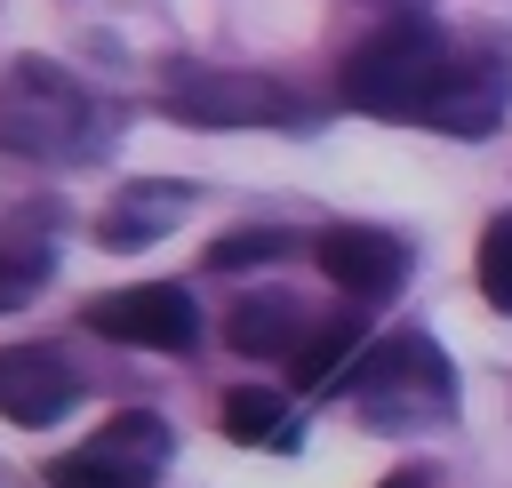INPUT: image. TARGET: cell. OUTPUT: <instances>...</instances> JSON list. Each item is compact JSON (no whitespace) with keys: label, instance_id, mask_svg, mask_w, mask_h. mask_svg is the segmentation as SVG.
<instances>
[{"label":"cell","instance_id":"cell-1","mask_svg":"<svg viewBox=\"0 0 512 488\" xmlns=\"http://www.w3.org/2000/svg\"><path fill=\"white\" fill-rule=\"evenodd\" d=\"M344 392L360 400L368 424L408 432V424H432V416L456 408V368H448V352H440L424 328H392L384 344L360 352V368H352Z\"/></svg>","mask_w":512,"mask_h":488},{"label":"cell","instance_id":"cell-2","mask_svg":"<svg viewBox=\"0 0 512 488\" xmlns=\"http://www.w3.org/2000/svg\"><path fill=\"white\" fill-rule=\"evenodd\" d=\"M448 56L456 48L432 24L400 16V24H384L376 40H360L344 56V104L352 112H376V120H416L424 96H432V80L448 72Z\"/></svg>","mask_w":512,"mask_h":488},{"label":"cell","instance_id":"cell-7","mask_svg":"<svg viewBox=\"0 0 512 488\" xmlns=\"http://www.w3.org/2000/svg\"><path fill=\"white\" fill-rule=\"evenodd\" d=\"M80 408V376L56 344H0V416L8 424H56Z\"/></svg>","mask_w":512,"mask_h":488},{"label":"cell","instance_id":"cell-6","mask_svg":"<svg viewBox=\"0 0 512 488\" xmlns=\"http://www.w3.org/2000/svg\"><path fill=\"white\" fill-rule=\"evenodd\" d=\"M80 88L72 80H56L48 64H24L16 72V96L0 104V144H16V152H80Z\"/></svg>","mask_w":512,"mask_h":488},{"label":"cell","instance_id":"cell-16","mask_svg":"<svg viewBox=\"0 0 512 488\" xmlns=\"http://www.w3.org/2000/svg\"><path fill=\"white\" fill-rule=\"evenodd\" d=\"M384 488H424V472H392V480H384Z\"/></svg>","mask_w":512,"mask_h":488},{"label":"cell","instance_id":"cell-11","mask_svg":"<svg viewBox=\"0 0 512 488\" xmlns=\"http://www.w3.org/2000/svg\"><path fill=\"white\" fill-rule=\"evenodd\" d=\"M184 208H192L184 184H128V192L96 216V240H104V248H152L168 224H184Z\"/></svg>","mask_w":512,"mask_h":488},{"label":"cell","instance_id":"cell-5","mask_svg":"<svg viewBox=\"0 0 512 488\" xmlns=\"http://www.w3.org/2000/svg\"><path fill=\"white\" fill-rule=\"evenodd\" d=\"M80 320H88L96 336H112V344H136V352H192V344H200V304H192V288H176V280H144V288L88 296Z\"/></svg>","mask_w":512,"mask_h":488},{"label":"cell","instance_id":"cell-12","mask_svg":"<svg viewBox=\"0 0 512 488\" xmlns=\"http://www.w3.org/2000/svg\"><path fill=\"white\" fill-rule=\"evenodd\" d=\"M360 352H368V336H360V320H312L304 328V344L288 352V376H296V392H344L352 384V368H360Z\"/></svg>","mask_w":512,"mask_h":488},{"label":"cell","instance_id":"cell-15","mask_svg":"<svg viewBox=\"0 0 512 488\" xmlns=\"http://www.w3.org/2000/svg\"><path fill=\"white\" fill-rule=\"evenodd\" d=\"M280 248H296L280 224H240V232H224V240H208V264L216 272H248V264H264V256H280Z\"/></svg>","mask_w":512,"mask_h":488},{"label":"cell","instance_id":"cell-14","mask_svg":"<svg viewBox=\"0 0 512 488\" xmlns=\"http://www.w3.org/2000/svg\"><path fill=\"white\" fill-rule=\"evenodd\" d=\"M480 296L496 304V312H512V208L504 216H488V232H480Z\"/></svg>","mask_w":512,"mask_h":488},{"label":"cell","instance_id":"cell-13","mask_svg":"<svg viewBox=\"0 0 512 488\" xmlns=\"http://www.w3.org/2000/svg\"><path fill=\"white\" fill-rule=\"evenodd\" d=\"M224 432L232 440H248V448H296V424H288V408H280V392H264V384H240V392H224Z\"/></svg>","mask_w":512,"mask_h":488},{"label":"cell","instance_id":"cell-9","mask_svg":"<svg viewBox=\"0 0 512 488\" xmlns=\"http://www.w3.org/2000/svg\"><path fill=\"white\" fill-rule=\"evenodd\" d=\"M424 128H440V136H488L496 120H504V72H488V64H472V56H448V72L432 80V96H424V112H416Z\"/></svg>","mask_w":512,"mask_h":488},{"label":"cell","instance_id":"cell-4","mask_svg":"<svg viewBox=\"0 0 512 488\" xmlns=\"http://www.w3.org/2000/svg\"><path fill=\"white\" fill-rule=\"evenodd\" d=\"M168 424L152 416V408H120V416H104L72 456H56L48 464V488H152L160 472H168Z\"/></svg>","mask_w":512,"mask_h":488},{"label":"cell","instance_id":"cell-8","mask_svg":"<svg viewBox=\"0 0 512 488\" xmlns=\"http://www.w3.org/2000/svg\"><path fill=\"white\" fill-rule=\"evenodd\" d=\"M312 256H320V280H336L360 304H376V296H392L408 280V248L392 232H376V224H328L312 240Z\"/></svg>","mask_w":512,"mask_h":488},{"label":"cell","instance_id":"cell-10","mask_svg":"<svg viewBox=\"0 0 512 488\" xmlns=\"http://www.w3.org/2000/svg\"><path fill=\"white\" fill-rule=\"evenodd\" d=\"M304 328H312V312H304L296 296H280V288L240 296V304L224 312V344L248 352V360H288V352L304 344Z\"/></svg>","mask_w":512,"mask_h":488},{"label":"cell","instance_id":"cell-3","mask_svg":"<svg viewBox=\"0 0 512 488\" xmlns=\"http://www.w3.org/2000/svg\"><path fill=\"white\" fill-rule=\"evenodd\" d=\"M168 120L192 128H296L312 104L296 88H280L272 72H240V64H176L160 88Z\"/></svg>","mask_w":512,"mask_h":488}]
</instances>
